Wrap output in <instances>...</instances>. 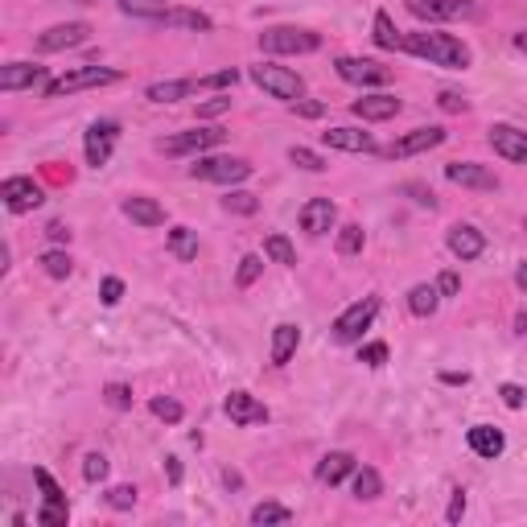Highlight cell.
Here are the masks:
<instances>
[{
	"mask_svg": "<svg viewBox=\"0 0 527 527\" xmlns=\"http://www.w3.org/2000/svg\"><path fill=\"white\" fill-rule=\"evenodd\" d=\"M400 50L412 58H425L429 66H445V70L470 66V46L458 38V33H445V29H412L400 38Z\"/></svg>",
	"mask_w": 527,
	"mask_h": 527,
	"instance_id": "1",
	"label": "cell"
},
{
	"mask_svg": "<svg viewBox=\"0 0 527 527\" xmlns=\"http://www.w3.org/2000/svg\"><path fill=\"white\" fill-rule=\"evenodd\" d=\"M124 75L116 66H75V70H66V75L50 79V87L42 91L46 99H62V95H75V91H91V87H112L120 83Z\"/></svg>",
	"mask_w": 527,
	"mask_h": 527,
	"instance_id": "2",
	"label": "cell"
},
{
	"mask_svg": "<svg viewBox=\"0 0 527 527\" xmlns=\"http://www.w3.org/2000/svg\"><path fill=\"white\" fill-rule=\"evenodd\" d=\"M252 83L260 87V91H268L272 99H285V103H297L301 95H305V79L297 75V70H289V66H276V62H256L252 70Z\"/></svg>",
	"mask_w": 527,
	"mask_h": 527,
	"instance_id": "3",
	"label": "cell"
},
{
	"mask_svg": "<svg viewBox=\"0 0 527 527\" xmlns=\"http://www.w3.org/2000/svg\"><path fill=\"white\" fill-rule=\"evenodd\" d=\"M379 318V297H363L355 305H346L334 326H330V338L338 346H350V342H363V330H371V322Z\"/></svg>",
	"mask_w": 527,
	"mask_h": 527,
	"instance_id": "4",
	"label": "cell"
},
{
	"mask_svg": "<svg viewBox=\"0 0 527 527\" xmlns=\"http://www.w3.org/2000/svg\"><path fill=\"white\" fill-rule=\"evenodd\" d=\"M260 50L264 54H313V50H322V33L297 29V25H272L260 33Z\"/></svg>",
	"mask_w": 527,
	"mask_h": 527,
	"instance_id": "5",
	"label": "cell"
},
{
	"mask_svg": "<svg viewBox=\"0 0 527 527\" xmlns=\"http://www.w3.org/2000/svg\"><path fill=\"white\" fill-rule=\"evenodd\" d=\"M223 128H190V132H178V136H161L157 140V153L165 157H202L206 149L223 145Z\"/></svg>",
	"mask_w": 527,
	"mask_h": 527,
	"instance_id": "6",
	"label": "cell"
},
{
	"mask_svg": "<svg viewBox=\"0 0 527 527\" xmlns=\"http://www.w3.org/2000/svg\"><path fill=\"white\" fill-rule=\"evenodd\" d=\"M190 178L198 182H219V186H235L243 178H252V161L243 157H194Z\"/></svg>",
	"mask_w": 527,
	"mask_h": 527,
	"instance_id": "7",
	"label": "cell"
},
{
	"mask_svg": "<svg viewBox=\"0 0 527 527\" xmlns=\"http://www.w3.org/2000/svg\"><path fill=\"white\" fill-rule=\"evenodd\" d=\"M445 128L441 124H429V128H412L404 132L400 140H392V145H379V157H392V161H404V157H420V153H429L437 145H445Z\"/></svg>",
	"mask_w": 527,
	"mask_h": 527,
	"instance_id": "8",
	"label": "cell"
},
{
	"mask_svg": "<svg viewBox=\"0 0 527 527\" xmlns=\"http://www.w3.org/2000/svg\"><path fill=\"white\" fill-rule=\"evenodd\" d=\"M50 87V66L42 62H5L0 66V91H46Z\"/></svg>",
	"mask_w": 527,
	"mask_h": 527,
	"instance_id": "9",
	"label": "cell"
},
{
	"mask_svg": "<svg viewBox=\"0 0 527 527\" xmlns=\"http://www.w3.org/2000/svg\"><path fill=\"white\" fill-rule=\"evenodd\" d=\"M408 13L429 21V25H441V21H458V17H478V5L474 0H404Z\"/></svg>",
	"mask_w": 527,
	"mask_h": 527,
	"instance_id": "10",
	"label": "cell"
},
{
	"mask_svg": "<svg viewBox=\"0 0 527 527\" xmlns=\"http://www.w3.org/2000/svg\"><path fill=\"white\" fill-rule=\"evenodd\" d=\"M120 140V124L116 120H95L87 132H83V153H87V165L91 169H103L112 161V149Z\"/></svg>",
	"mask_w": 527,
	"mask_h": 527,
	"instance_id": "11",
	"label": "cell"
},
{
	"mask_svg": "<svg viewBox=\"0 0 527 527\" xmlns=\"http://www.w3.org/2000/svg\"><path fill=\"white\" fill-rule=\"evenodd\" d=\"M0 202H5V210H13V215H29V210H38L46 202V190L33 178H5L0 182Z\"/></svg>",
	"mask_w": 527,
	"mask_h": 527,
	"instance_id": "12",
	"label": "cell"
},
{
	"mask_svg": "<svg viewBox=\"0 0 527 527\" xmlns=\"http://www.w3.org/2000/svg\"><path fill=\"white\" fill-rule=\"evenodd\" d=\"M334 70H338L342 83H355V87H383L392 79V70L375 58H338Z\"/></svg>",
	"mask_w": 527,
	"mask_h": 527,
	"instance_id": "13",
	"label": "cell"
},
{
	"mask_svg": "<svg viewBox=\"0 0 527 527\" xmlns=\"http://www.w3.org/2000/svg\"><path fill=\"white\" fill-rule=\"evenodd\" d=\"M87 42H91V25L87 21H62V25H50L46 33H38V50L42 54L75 50V46H87Z\"/></svg>",
	"mask_w": 527,
	"mask_h": 527,
	"instance_id": "14",
	"label": "cell"
},
{
	"mask_svg": "<svg viewBox=\"0 0 527 527\" xmlns=\"http://www.w3.org/2000/svg\"><path fill=\"white\" fill-rule=\"evenodd\" d=\"M445 178L453 186H466V190H482V194H495L499 190V173L486 169L478 161H449L445 165Z\"/></svg>",
	"mask_w": 527,
	"mask_h": 527,
	"instance_id": "15",
	"label": "cell"
},
{
	"mask_svg": "<svg viewBox=\"0 0 527 527\" xmlns=\"http://www.w3.org/2000/svg\"><path fill=\"white\" fill-rule=\"evenodd\" d=\"M486 140H490V149H495L503 161L527 165V132L523 128H515V124H490Z\"/></svg>",
	"mask_w": 527,
	"mask_h": 527,
	"instance_id": "16",
	"label": "cell"
},
{
	"mask_svg": "<svg viewBox=\"0 0 527 527\" xmlns=\"http://www.w3.org/2000/svg\"><path fill=\"white\" fill-rule=\"evenodd\" d=\"M297 223H301V231L313 235V239L326 235V231H334V223H338V206H334V198H309V202L301 206Z\"/></svg>",
	"mask_w": 527,
	"mask_h": 527,
	"instance_id": "17",
	"label": "cell"
},
{
	"mask_svg": "<svg viewBox=\"0 0 527 527\" xmlns=\"http://www.w3.org/2000/svg\"><path fill=\"white\" fill-rule=\"evenodd\" d=\"M227 416H231V425H239V429H252V425H268V404H260L252 392H231L227 396Z\"/></svg>",
	"mask_w": 527,
	"mask_h": 527,
	"instance_id": "18",
	"label": "cell"
},
{
	"mask_svg": "<svg viewBox=\"0 0 527 527\" xmlns=\"http://www.w3.org/2000/svg\"><path fill=\"white\" fill-rule=\"evenodd\" d=\"M445 243H449V252L458 256L462 264H470V260H478V256L486 252V235H482L474 223H458V227H449Z\"/></svg>",
	"mask_w": 527,
	"mask_h": 527,
	"instance_id": "19",
	"label": "cell"
},
{
	"mask_svg": "<svg viewBox=\"0 0 527 527\" xmlns=\"http://www.w3.org/2000/svg\"><path fill=\"white\" fill-rule=\"evenodd\" d=\"M322 145L326 149H342V153H379L375 136L359 132V128H326L322 132Z\"/></svg>",
	"mask_w": 527,
	"mask_h": 527,
	"instance_id": "20",
	"label": "cell"
},
{
	"mask_svg": "<svg viewBox=\"0 0 527 527\" xmlns=\"http://www.w3.org/2000/svg\"><path fill=\"white\" fill-rule=\"evenodd\" d=\"M124 219H132L136 227L153 231V227L165 223V206H161L157 198H145V194H128V198H124Z\"/></svg>",
	"mask_w": 527,
	"mask_h": 527,
	"instance_id": "21",
	"label": "cell"
},
{
	"mask_svg": "<svg viewBox=\"0 0 527 527\" xmlns=\"http://www.w3.org/2000/svg\"><path fill=\"white\" fill-rule=\"evenodd\" d=\"M355 470H359V458H355V453L334 449V453H326V458L318 462V482H322V486H338V482H346Z\"/></svg>",
	"mask_w": 527,
	"mask_h": 527,
	"instance_id": "22",
	"label": "cell"
},
{
	"mask_svg": "<svg viewBox=\"0 0 527 527\" xmlns=\"http://www.w3.org/2000/svg\"><path fill=\"white\" fill-rule=\"evenodd\" d=\"M400 108L404 103L396 99V95H363V99H355L350 103V112H355L359 120H392V116H400Z\"/></svg>",
	"mask_w": 527,
	"mask_h": 527,
	"instance_id": "23",
	"label": "cell"
},
{
	"mask_svg": "<svg viewBox=\"0 0 527 527\" xmlns=\"http://www.w3.org/2000/svg\"><path fill=\"white\" fill-rule=\"evenodd\" d=\"M466 441H470V449L478 453V458H486V462H495L499 453L507 449V437H503L495 425H474V429L466 433Z\"/></svg>",
	"mask_w": 527,
	"mask_h": 527,
	"instance_id": "24",
	"label": "cell"
},
{
	"mask_svg": "<svg viewBox=\"0 0 527 527\" xmlns=\"http://www.w3.org/2000/svg\"><path fill=\"white\" fill-rule=\"evenodd\" d=\"M297 346H301V330L293 326V322H280L276 330H272V367H285L293 355H297Z\"/></svg>",
	"mask_w": 527,
	"mask_h": 527,
	"instance_id": "25",
	"label": "cell"
},
{
	"mask_svg": "<svg viewBox=\"0 0 527 527\" xmlns=\"http://www.w3.org/2000/svg\"><path fill=\"white\" fill-rule=\"evenodd\" d=\"M157 25H165V29H190V33H210V29H215V21H210L206 13L186 9V5H173Z\"/></svg>",
	"mask_w": 527,
	"mask_h": 527,
	"instance_id": "26",
	"label": "cell"
},
{
	"mask_svg": "<svg viewBox=\"0 0 527 527\" xmlns=\"http://www.w3.org/2000/svg\"><path fill=\"white\" fill-rule=\"evenodd\" d=\"M194 91H198L194 79H161V83H149L145 87V99L149 103H178V99H186Z\"/></svg>",
	"mask_w": 527,
	"mask_h": 527,
	"instance_id": "27",
	"label": "cell"
},
{
	"mask_svg": "<svg viewBox=\"0 0 527 527\" xmlns=\"http://www.w3.org/2000/svg\"><path fill=\"white\" fill-rule=\"evenodd\" d=\"M441 305V289L437 285H412L408 289V309L416 313V318H433Z\"/></svg>",
	"mask_w": 527,
	"mask_h": 527,
	"instance_id": "28",
	"label": "cell"
},
{
	"mask_svg": "<svg viewBox=\"0 0 527 527\" xmlns=\"http://www.w3.org/2000/svg\"><path fill=\"white\" fill-rule=\"evenodd\" d=\"M169 256H178L182 264L198 260V231H190V227H173V231H169Z\"/></svg>",
	"mask_w": 527,
	"mask_h": 527,
	"instance_id": "29",
	"label": "cell"
},
{
	"mask_svg": "<svg viewBox=\"0 0 527 527\" xmlns=\"http://www.w3.org/2000/svg\"><path fill=\"white\" fill-rule=\"evenodd\" d=\"M375 33H371V38H375V46L379 50H400V38H404V33L396 29V21H392V13H375V25H371Z\"/></svg>",
	"mask_w": 527,
	"mask_h": 527,
	"instance_id": "30",
	"label": "cell"
},
{
	"mask_svg": "<svg viewBox=\"0 0 527 527\" xmlns=\"http://www.w3.org/2000/svg\"><path fill=\"white\" fill-rule=\"evenodd\" d=\"M116 5H120L128 17H136V21H161V17L169 13L165 0H116Z\"/></svg>",
	"mask_w": 527,
	"mask_h": 527,
	"instance_id": "31",
	"label": "cell"
},
{
	"mask_svg": "<svg viewBox=\"0 0 527 527\" xmlns=\"http://www.w3.org/2000/svg\"><path fill=\"white\" fill-rule=\"evenodd\" d=\"M379 495H383V478H379V470L359 466V470H355V499L371 503V499H379Z\"/></svg>",
	"mask_w": 527,
	"mask_h": 527,
	"instance_id": "32",
	"label": "cell"
},
{
	"mask_svg": "<svg viewBox=\"0 0 527 527\" xmlns=\"http://www.w3.org/2000/svg\"><path fill=\"white\" fill-rule=\"evenodd\" d=\"M264 256L272 260V264H285V268H293L297 264V252H293V243L280 235V231H272L268 239H264Z\"/></svg>",
	"mask_w": 527,
	"mask_h": 527,
	"instance_id": "33",
	"label": "cell"
},
{
	"mask_svg": "<svg viewBox=\"0 0 527 527\" xmlns=\"http://www.w3.org/2000/svg\"><path fill=\"white\" fill-rule=\"evenodd\" d=\"M248 519H252L256 527H268V523H280V527H285V523H293V511H289L285 503H256Z\"/></svg>",
	"mask_w": 527,
	"mask_h": 527,
	"instance_id": "34",
	"label": "cell"
},
{
	"mask_svg": "<svg viewBox=\"0 0 527 527\" xmlns=\"http://www.w3.org/2000/svg\"><path fill=\"white\" fill-rule=\"evenodd\" d=\"M363 243H367V235H363V227L359 223H346V227H338V256H359L363 252Z\"/></svg>",
	"mask_w": 527,
	"mask_h": 527,
	"instance_id": "35",
	"label": "cell"
},
{
	"mask_svg": "<svg viewBox=\"0 0 527 527\" xmlns=\"http://www.w3.org/2000/svg\"><path fill=\"white\" fill-rule=\"evenodd\" d=\"M223 210H227V215H256V210H260V198L248 194V190H227V194H223Z\"/></svg>",
	"mask_w": 527,
	"mask_h": 527,
	"instance_id": "36",
	"label": "cell"
},
{
	"mask_svg": "<svg viewBox=\"0 0 527 527\" xmlns=\"http://www.w3.org/2000/svg\"><path fill=\"white\" fill-rule=\"evenodd\" d=\"M38 264H42V272H46V276H54V280H66L70 272H75V260H70V252H62V248L46 252Z\"/></svg>",
	"mask_w": 527,
	"mask_h": 527,
	"instance_id": "37",
	"label": "cell"
},
{
	"mask_svg": "<svg viewBox=\"0 0 527 527\" xmlns=\"http://www.w3.org/2000/svg\"><path fill=\"white\" fill-rule=\"evenodd\" d=\"M149 412H153L157 420H165V425H182V416H186V408L173 400V396H153V400H149Z\"/></svg>",
	"mask_w": 527,
	"mask_h": 527,
	"instance_id": "38",
	"label": "cell"
},
{
	"mask_svg": "<svg viewBox=\"0 0 527 527\" xmlns=\"http://www.w3.org/2000/svg\"><path fill=\"white\" fill-rule=\"evenodd\" d=\"M289 161H293L297 169H305V173H322V169L330 165L322 153H313V149H305V145H293V149H289Z\"/></svg>",
	"mask_w": 527,
	"mask_h": 527,
	"instance_id": "39",
	"label": "cell"
},
{
	"mask_svg": "<svg viewBox=\"0 0 527 527\" xmlns=\"http://www.w3.org/2000/svg\"><path fill=\"white\" fill-rule=\"evenodd\" d=\"M33 482L42 486V499H46V507H66V495H62V486L50 478V470H33Z\"/></svg>",
	"mask_w": 527,
	"mask_h": 527,
	"instance_id": "40",
	"label": "cell"
},
{
	"mask_svg": "<svg viewBox=\"0 0 527 527\" xmlns=\"http://www.w3.org/2000/svg\"><path fill=\"white\" fill-rule=\"evenodd\" d=\"M194 83H198V91H223V87H235L239 83V70L235 66H223V70H215V75H202Z\"/></svg>",
	"mask_w": 527,
	"mask_h": 527,
	"instance_id": "41",
	"label": "cell"
},
{
	"mask_svg": "<svg viewBox=\"0 0 527 527\" xmlns=\"http://www.w3.org/2000/svg\"><path fill=\"white\" fill-rule=\"evenodd\" d=\"M260 272H264V256H243L239 260V272H235V285L239 289H252L256 280H260Z\"/></svg>",
	"mask_w": 527,
	"mask_h": 527,
	"instance_id": "42",
	"label": "cell"
},
{
	"mask_svg": "<svg viewBox=\"0 0 527 527\" xmlns=\"http://www.w3.org/2000/svg\"><path fill=\"white\" fill-rule=\"evenodd\" d=\"M103 503H108L112 511H132L136 507V486H112L108 495H103Z\"/></svg>",
	"mask_w": 527,
	"mask_h": 527,
	"instance_id": "43",
	"label": "cell"
},
{
	"mask_svg": "<svg viewBox=\"0 0 527 527\" xmlns=\"http://www.w3.org/2000/svg\"><path fill=\"white\" fill-rule=\"evenodd\" d=\"M103 400H108V408H116V412H128L132 408V388L128 383H108V388H103Z\"/></svg>",
	"mask_w": 527,
	"mask_h": 527,
	"instance_id": "44",
	"label": "cell"
},
{
	"mask_svg": "<svg viewBox=\"0 0 527 527\" xmlns=\"http://www.w3.org/2000/svg\"><path fill=\"white\" fill-rule=\"evenodd\" d=\"M120 297H124V280L120 276H103L99 280V301L103 305H120Z\"/></svg>",
	"mask_w": 527,
	"mask_h": 527,
	"instance_id": "45",
	"label": "cell"
},
{
	"mask_svg": "<svg viewBox=\"0 0 527 527\" xmlns=\"http://www.w3.org/2000/svg\"><path fill=\"white\" fill-rule=\"evenodd\" d=\"M83 478L87 482H103V478H108V458H103V453H87V458H83Z\"/></svg>",
	"mask_w": 527,
	"mask_h": 527,
	"instance_id": "46",
	"label": "cell"
},
{
	"mask_svg": "<svg viewBox=\"0 0 527 527\" xmlns=\"http://www.w3.org/2000/svg\"><path fill=\"white\" fill-rule=\"evenodd\" d=\"M223 112H231V95H215V99L198 103V120H215V116H223Z\"/></svg>",
	"mask_w": 527,
	"mask_h": 527,
	"instance_id": "47",
	"label": "cell"
},
{
	"mask_svg": "<svg viewBox=\"0 0 527 527\" xmlns=\"http://www.w3.org/2000/svg\"><path fill=\"white\" fill-rule=\"evenodd\" d=\"M359 363H367V367H383V363H388V342H367V346L359 350Z\"/></svg>",
	"mask_w": 527,
	"mask_h": 527,
	"instance_id": "48",
	"label": "cell"
},
{
	"mask_svg": "<svg viewBox=\"0 0 527 527\" xmlns=\"http://www.w3.org/2000/svg\"><path fill=\"white\" fill-rule=\"evenodd\" d=\"M404 194H412V202H416V206H429V210H437V194H433L429 186L408 182V186H404Z\"/></svg>",
	"mask_w": 527,
	"mask_h": 527,
	"instance_id": "49",
	"label": "cell"
},
{
	"mask_svg": "<svg viewBox=\"0 0 527 527\" xmlns=\"http://www.w3.org/2000/svg\"><path fill=\"white\" fill-rule=\"evenodd\" d=\"M437 103H441V112H466V108H470L462 91H441Z\"/></svg>",
	"mask_w": 527,
	"mask_h": 527,
	"instance_id": "50",
	"label": "cell"
},
{
	"mask_svg": "<svg viewBox=\"0 0 527 527\" xmlns=\"http://www.w3.org/2000/svg\"><path fill=\"white\" fill-rule=\"evenodd\" d=\"M462 515H466V490L458 486V490H453V499H449L445 519H449V523H462Z\"/></svg>",
	"mask_w": 527,
	"mask_h": 527,
	"instance_id": "51",
	"label": "cell"
},
{
	"mask_svg": "<svg viewBox=\"0 0 527 527\" xmlns=\"http://www.w3.org/2000/svg\"><path fill=\"white\" fill-rule=\"evenodd\" d=\"M437 289H441V297H458L462 276H458V272H441V276H437Z\"/></svg>",
	"mask_w": 527,
	"mask_h": 527,
	"instance_id": "52",
	"label": "cell"
},
{
	"mask_svg": "<svg viewBox=\"0 0 527 527\" xmlns=\"http://www.w3.org/2000/svg\"><path fill=\"white\" fill-rule=\"evenodd\" d=\"M499 396H503V404H507V408H523V400H527V392L519 388V383H503Z\"/></svg>",
	"mask_w": 527,
	"mask_h": 527,
	"instance_id": "53",
	"label": "cell"
},
{
	"mask_svg": "<svg viewBox=\"0 0 527 527\" xmlns=\"http://www.w3.org/2000/svg\"><path fill=\"white\" fill-rule=\"evenodd\" d=\"M70 519V507H46L42 503V511H38V523H66Z\"/></svg>",
	"mask_w": 527,
	"mask_h": 527,
	"instance_id": "54",
	"label": "cell"
},
{
	"mask_svg": "<svg viewBox=\"0 0 527 527\" xmlns=\"http://www.w3.org/2000/svg\"><path fill=\"white\" fill-rule=\"evenodd\" d=\"M289 108H293L297 116H322V103H305V99H297V103H289Z\"/></svg>",
	"mask_w": 527,
	"mask_h": 527,
	"instance_id": "55",
	"label": "cell"
},
{
	"mask_svg": "<svg viewBox=\"0 0 527 527\" xmlns=\"http://www.w3.org/2000/svg\"><path fill=\"white\" fill-rule=\"evenodd\" d=\"M46 235H50L54 243H70V227H66V223H50Z\"/></svg>",
	"mask_w": 527,
	"mask_h": 527,
	"instance_id": "56",
	"label": "cell"
},
{
	"mask_svg": "<svg viewBox=\"0 0 527 527\" xmlns=\"http://www.w3.org/2000/svg\"><path fill=\"white\" fill-rule=\"evenodd\" d=\"M165 470H169V482H173V486L182 482V462H178V458H165Z\"/></svg>",
	"mask_w": 527,
	"mask_h": 527,
	"instance_id": "57",
	"label": "cell"
},
{
	"mask_svg": "<svg viewBox=\"0 0 527 527\" xmlns=\"http://www.w3.org/2000/svg\"><path fill=\"white\" fill-rule=\"evenodd\" d=\"M515 285H519V293H527V260L515 268Z\"/></svg>",
	"mask_w": 527,
	"mask_h": 527,
	"instance_id": "58",
	"label": "cell"
},
{
	"mask_svg": "<svg viewBox=\"0 0 527 527\" xmlns=\"http://www.w3.org/2000/svg\"><path fill=\"white\" fill-rule=\"evenodd\" d=\"M441 379H445V383H466V379H470V375H466V371H445V375H441Z\"/></svg>",
	"mask_w": 527,
	"mask_h": 527,
	"instance_id": "59",
	"label": "cell"
},
{
	"mask_svg": "<svg viewBox=\"0 0 527 527\" xmlns=\"http://www.w3.org/2000/svg\"><path fill=\"white\" fill-rule=\"evenodd\" d=\"M515 50H519V54H527V29H523V33H515Z\"/></svg>",
	"mask_w": 527,
	"mask_h": 527,
	"instance_id": "60",
	"label": "cell"
}]
</instances>
